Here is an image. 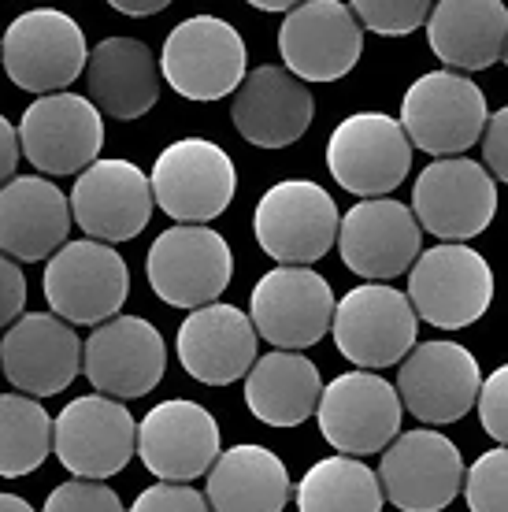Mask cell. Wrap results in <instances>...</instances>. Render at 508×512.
<instances>
[{
  "label": "cell",
  "mask_w": 508,
  "mask_h": 512,
  "mask_svg": "<svg viewBox=\"0 0 508 512\" xmlns=\"http://www.w3.org/2000/svg\"><path fill=\"white\" fill-rule=\"evenodd\" d=\"M319 390V368L305 353L271 349L267 357H256L245 375V405L267 427H301L316 416Z\"/></svg>",
  "instance_id": "cell-30"
},
{
  "label": "cell",
  "mask_w": 508,
  "mask_h": 512,
  "mask_svg": "<svg viewBox=\"0 0 508 512\" xmlns=\"http://www.w3.org/2000/svg\"><path fill=\"white\" fill-rule=\"evenodd\" d=\"M505 483H508V453L505 446H494L486 449L471 468H464L460 490H464V501H468L471 512H508Z\"/></svg>",
  "instance_id": "cell-33"
},
{
  "label": "cell",
  "mask_w": 508,
  "mask_h": 512,
  "mask_svg": "<svg viewBox=\"0 0 508 512\" xmlns=\"http://www.w3.org/2000/svg\"><path fill=\"white\" fill-rule=\"evenodd\" d=\"M4 75L26 93H60L86 71V34L67 12L34 8L15 15L4 30Z\"/></svg>",
  "instance_id": "cell-9"
},
{
  "label": "cell",
  "mask_w": 508,
  "mask_h": 512,
  "mask_svg": "<svg viewBox=\"0 0 508 512\" xmlns=\"http://www.w3.org/2000/svg\"><path fill=\"white\" fill-rule=\"evenodd\" d=\"M382 501L401 512H442L453 505L464 479V457L453 438L431 427H416L397 435L382 449L379 472Z\"/></svg>",
  "instance_id": "cell-13"
},
{
  "label": "cell",
  "mask_w": 508,
  "mask_h": 512,
  "mask_svg": "<svg viewBox=\"0 0 508 512\" xmlns=\"http://www.w3.org/2000/svg\"><path fill=\"white\" fill-rule=\"evenodd\" d=\"M486 93L457 71H431L420 75L401 97V130L408 145L420 153H431L434 160L468 153L479 145L486 127Z\"/></svg>",
  "instance_id": "cell-1"
},
{
  "label": "cell",
  "mask_w": 508,
  "mask_h": 512,
  "mask_svg": "<svg viewBox=\"0 0 508 512\" xmlns=\"http://www.w3.org/2000/svg\"><path fill=\"white\" fill-rule=\"evenodd\" d=\"M4 379L23 397H52L82 372V338L52 312H23L0 342Z\"/></svg>",
  "instance_id": "cell-23"
},
{
  "label": "cell",
  "mask_w": 508,
  "mask_h": 512,
  "mask_svg": "<svg viewBox=\"0 0 508 512\" xmlns=\"http://www.w3.org/2000/svg\"><path fill=\"white\" fill-rule=\"evenodd\" d=\"M416 312L408 297L390 282H364L342 301H334L331 334L345 360H353L356 372H379L412 353L416 346Z\"/></svg>",
  "instance_id": "cell-6"
},
{
  "label": "cell",
  "mask_w": 508,
  "mask_h": 512,
  "mask_svg": "<svg viewBox=\"0 0 508 512\" xmlns=\"http://www.w3.org/2000/svg\"><path fill=\"white\" fill-rule=\"evenodd\" d=\"M282 64L297 82H338L364 56V30L349 4L312 0L286 12L279 26Z\"/></svg>",
  "instance_id": "cell-19"
},
{
  "label": "cell",
  "mask_w": 508,
  "mask_h": 512,
  "mask_svg": "<svg viewBox=\"0 0 508 512\" xmlns=\"http://www.w3.org/2000/svg\"><path fill=\"white\" fill-rule=\"evenodd\" d=\"M112 8L119 15H134V19H145V15L167 12V0H112Z\"/></svg>",
  "instance_id": "cell-41"
},
{
  "label": "cell",
  "mask_w": 508,
  "mask_h": 512,
  "mask_svg": "<svg viewBox=\"0 0 508 512\" xmlns=\"http://www.w3.org/2000/svg\"><path fill=\"white\" fill-rule=\"evenodd\" d=\"M82 372L108 401L145 397L167 372L164 334L141 316H112L82 342Z\"/></svg>",
  "instance_id": "cell-17"
},
{
  "label": "cell",
  "mask_w": 508,
  "mask_h": 512,
  "mask_svg": "<svg viewBox=\"0 0 508 512\" xmlns=\"http://www.w3.org/2000/svg\"><path fill=\"white\" fill-rule=\"evenodd\" d=\"M15 167H19V138L12 123L0 116V186L15 179Z\"/></svg>",
  "instance_id": "cell-40"
},
{
  "label": "cell",
  "mask_w": 508,
  "mask_h": 512,
  "mask_svg": "<svg viewBox=\"0 0 508 512\" xmlns=\"http://www.w3.org/2000/svg\"><path fill=\"white\" fill-rule=\"evenodd\" d=\"M71 231V208L56 182L41 175H15L0 186V256L49 260Z\"/></svg>",
  "instance_id": "cell-26"
},
{
  "label": "cell",
  "mask_w": 508,
  "mask_h": 512,
  "mask_svg": "<svg viewBox=\"0 0 508 512\" xmlns=\"http://www.w3.org/2000/svg\"><path fill=\"white\" fill-rule=\"evenodd\" d=\"M290 494L293 483L282 457L256 442L219 449L204 487L212 512H282Z\"/></svg>",
  "instance_id": "cell-29"
},
{
  "label": "cell",
  "mask_w": 508,
  "mask_h": 512,
  "mask_svg": "<svg viewBox=\"0 0 508 512\" xmlns=\"http://www.w3.org/2000/svg\"><path fill=\"white\" fill-rule=\"evenodd\" d=\"M360 30L382 34V38H405L412 30H420L431 15L427 0H356L349 4Z\"/></svg>",
  "instance_id": "cell-34"
},
{
  "label": "cell",
  "mask_w": 508,
  "mask_h": 512,
  "mask_svg": "<svg viewBox=\"0 0 508 512\" xmlns=\"http://www.w3.org/2000/svg\"><path fill=\"white\" fill-rule=\"evenodd\" d=\"M156 67L167 86L186 101H219L242 86L249 49L245 38L219 15H190L164 38Z\"/></svg>",
  "instance_id": "cell-5"
},
{
  "label": "cell",
  "mask_w": 508,
  "mask_h": 512,
  "mask_svg": "<svg viewBox=\"0 0 508 512\" xmlns=\"http://www.w3.org/2000/svg\"><path fill=\"white\" fill-rule=\"evenodd\" d=\"M134 435L138 420L130 416L127 405L86 394L64 405V412L52 420V453L75 479L101 483L130 464Z\"/></svg>",
  "instance_id": "cell-18"
},
{
  "label": "cell",
  "mask_w": 508,
  "mask_h": 512,
  "mask_svg": "<svg viewBox=\"0 0 508 512\" xmlns=\"http://www.w3.org/2000/svg\"><path fill=\"white\" fill-rule=\"evenodd\" d=\"M149 190L160 212H167L175 223L204 227L230 208L238 190V171L216 141L182 138L156 156Z\"/></svg>",
  "instance_id": "cell-8"
},
{
  "label": "cell",
  "mask_w": 508,
  "mask_h": 512,
  "mask_svg": "<svg viewBox=\"0 0 508 512\" xmlns=\"http://www.w3.org/2000/svg\"><path fill=\"white\" fill-rule=\"evenodd\" d=\"M423 26L445 71H486L505 60L508 8L501 0H442L431 4Z\"/></svg>",
  "instance_id": "cell-28"
},
{
  "label": "cell",
  "mask_w": 508,
  "mask_h": 512,
  "mask_svg": "<svg viewBox=\"0 0 508 512\" xmlns=\"http://www.w3.org/2000/svg\"><path fill=\"white\" fill-rule=\"evenodd\" d=\"M334 316V290L312 268H275L253 286L249 297V323L256 338L271 342L282 353L323 342L331 331Z\"/></svg>",
  "instance_id": "cell-15"
},
{
  "label": "cell",
  "mask_w": 508,
  "mask_h": 512,
  "mask_svg": "<svg viewBox=\"0 0 508 512\" xmlns=\"http://www.w3.org/2000/svg\"><path fill=\"white\" fill-rule=\"evenodd\" d=\"M297 512H382L379 479L364 461L323 457L301 475L293 490Z\"/></svg>",
  "instance_id": "cell-31"
},
{
  "label": "cell",
  "mask_w": 508,
  "mask_h": 512,
  "mask_svg": "<svg viewBox=\"0 0 508 512\" xmlns=\"http://www.w3.org/2000/svg\"><path fill=\"white\" fill-rule=\"evenodd\" d=\"M420 242L423 231L416 216L394 197L356 201L338 219V238H334L345 268L368 282H390L397 275H408L420 256Z\"/></svg>",
  "instance_id": "cell-22"
},
{
  "label": "cell",
  "mask_w": 508,
  "mask_h": 512,
  "mask_svg": "<svg viewBox=\"0 0 508 512\" xmlns=\"http://www.w3.org/2000/svg\"><path fill=\"white\" fill-rule=\"evenodd\" d=\"M19 156H26L41 175H82L101 160L104 123L101 112L78 93L34 97L19 119Z\"/></svg>",
  "instance_id": "cell-14"
},
{
  "label": "cell",
  "mask_w": 508,
  "mask_h": 512,
  "mask_svg": "<svg viewBox=\"0 0 508 512\" xmlns=\"http://www.w3.org/2000/svg\"><path fill=\"white\" fill-rule=\"evenodd\" d=\"M408 305L416 320L438 331H460L486 316L494 301V271L471 245H434L408 268Z\"/></svg>",
  "instance_id": "cell-2"
},
{
  "label": "cell",
  "mask_w": 508,
  "mask_h": 512,
  "mask_svg": "<svg viewBox=\"0 0 508 512\" xmlns=\"http://www.w3.org/2000/svg\"><path fill=\"white\" fill-rule=\"evenodd\" d=\"M127 512H212L201 490L182 483H153L134 498Z\"/></svg>",
  "instance_id": "cell-37"
},
{
  "label": "cell",
  "mask_w": 508,
  "mask_h": 512,
  "mask_svg": "<svg viewBox=\"0 0 508 512\" xmlns=\"http://www.w3.org/2000/svg\"><path fill=\"white\" fill-rule=\"evenodd\" d=\"M0 512H38V509L26 498H19V494H4V490H0Z\"/></svg>",
  "instance_id": "cell-42"
},
{
  "label": "cell",
  "mask_w": 508,
  "mask_h": 512,
  "mask_svg": "<svg viewBox=\"0 0 508 512\" xmlns=\"http://www.w3.org/2000/svg\"><path fill=\"white\" fill-rule=\"evenodd\" d=\"M26 305V275L23 268L0 256V327H12L19 316H23Z\"/></svg>",
  "instance_id": "cell-39"
},
{
  "label": "cell",
  "mask_w": 508,
  "mask_h": 512,
  "mask_svg": "<svg viewBox=\"0 0 508 512\" xmlns=\"http://www.w3.org/2000/svg\"><path fill=\"white\" fill-rule=\"evenodd\" d=\"M130 294V268L123 253L101 242H64L45 268V301L67 327H101Z\"/></svg>",
  "instance_id": "cell-4"
},
{
  "label": "cell",
  "mask_w": 508,
  "mask_h": 512,
  "mask_svg": "<svg viewBox=\"0 0 508 512\" xmlns=\"http://www.w3.org/2000/svg\"><path fill=\"white\" fill-rule=\"evenodd\" d=\"M408 212L416 216L420 231L449 245H464L494 223L497 182L486 175L479 160H468V156L434 160L423 167L412 186Z\"/></svg>",
  "instance_id": "cell-12"
},
{
  "label": "cell",
  "mask_w": 508,
  "mask_h": 512,
  "mask_svg": "<svg viewBox=\"0 0 508 512\" xmlns=\"http://www.w3.org/2000/svg\"><path fill=\"white\" fill-rule=\"evenodd\" d=\"M182 372L204 386H230L249 375L256 360V331L249 316L234 305L193 308L175 338Z\"/></svg>",
  "instance_id": "cell-25"
},
{
  "label": "cell",
  "mask_w": 508,
  "mask_h": 512,
  "mask_svg": "<svg viewBox=\"0 0 508 512\" xmlns=\"http://www.w3.org/2000/svg\"><path fill=\"white\" fill-rule=\"evenodd\" d=\"M327 167L334 182L360 201L390 197L412 171V145L394 116L353 112L327 138Z\"/></svg>",
  "instance_id": "cell-10"
},
{
  "label": "cell",
  "mask_w": 508,
  "mask_h": 512,
  "mask_svg": "<svg viewBox=\"0 0 508 512\" xmlns=\"http://www.w3.org/2000/svg\"><path fill=\"white\" fill-rule=\"evenodd\" d=\"M253 8L256 12H293V4L290 0H253Z\"/></svg>",
  "instance_id": "cell-43"
},
{
  "label": "cell",
  "mask_w": 508,
  "mask_h": 512,
  "mask_svg": "<svg viewBox=\"0 0 508 512\" xmlns=\"http://www.w3.org/2000/svg\"><path fill=\"white\" fill-rule=\"evenodd\" d=\"M52 453V416L41 401L0 394V479L38 472Z\"/></svg>",
  "instance_id": "cell-32"
},
{
  "label": "cell",
  "mask_w": 508,
  "mask_h": 512,
  "mask_svg": "<svg viewBox=\"0 0 508 512\" xmlns=\"http://www.w3.org/2000/svg\"><path fill=\"white\" fill-rule=\"evenodd\" d=\"M505 134H508V108H497L486 116V127H483V171L490 175L494 182H505L508 179V149H505Z\"/></svg>",
  "instance_id": "cell-38"
},
{
  "label": "cell",
  "mask_w": 508,
  "mask_h": 512,
  "mask_svg": "<svg viewBox=\"0 0 508 512\" xmlns=\"http://www.w3.org/2000/svg\"><path fill=\"white\" fill-rule=\"evenodd\" d=\"M401 401L397 390L375 372H345L319 390V435L338 449V457L364 461L382 453L401 435Z\"/></svg>",
  "instance_id": "cell-11"
},
{
  "label": "cell",
  "mask_w": 508,
  "mask_h": 512,
  "mask_svg": "<svg viewBox=\"0 0 508 512\" xmlns=\"http://www.w3.org/2000/svg\"><path fill=\"white\" fill-rule=\"evenodd\" d=\"M230 119L256 149H286L301 141L316 119L312 90L279 64H264L242 78L230 93Z\"/></svg>",
  "instance_id": "cell-24"
},
{
  "label": "cell",
  "mask_w": 508,
  "mask_h": 512,
  "mask_svg": "<svg viewBox=\"0 0 508 512\" xmlns=\"http://www.w3.org/2000/svg\"><path fill=\"white\" fill-rule=\"evenodd\" d=\"M145 275L153 294L171 308H204L216 305L234 275V253L227 238L212 227L175 223L156 234L153 249L145 256Z\"/></svg>",
  "instance_id": "cell-7"
},
{
  "label": "cell",
  "mask_w": 508,
  "mask_h": 512,
  "mask_svg": "<svg viewBox=\"0 0 508 512\" xmlns=\"http://www.w3.org/2000/svg\"><path fill=\"white\" fill-rule=\"evenodd\" d=\"M483 386L479 360L471 357L468 346L460 342H420L412 346L397 364V401L420 423L445 427L460 423L475 409V397Z\"/></svg>",
  "instance_id": "cell-16"
},
{
  "label": "cell",
  "mask_w": 508,
  "mask_h": 512,
  "mask_svg": "<svg viewBox=\"0 0 508 512\" xmlns=\"http://www.w3.org/2000/svg\"><path fill=\"white\" fill-rule=\"evenodd\" d=\"M41 512H123V501L108 483L93 479H67L52 490Z\"/></svg>",
  "instance_id": "cell-35"
},
{
  "label": "cell",
  "mask_w": 508,
  "mask_h": 512,
  "mask_svg": "<svg viewBox=\"0 0 508 512\" xmlns=\"http://www.w3.org/2000/svg\"><path fill=\"white\" fill-rule=\"evenodd\" d=\"M219 423L216 416L186 397H171L149 409L138 423L134 453L160 483H182L208 475L212 461L219 457Z\"/></svg>",
  "instance_id": "cell-21"
},
{
  "label": "cell",
  "mask_w": 508,
  "mask_h": 512,
  "mask_svg": "<svg viewBox=\"0 0 508 512\" xmlns=\"http://www.w3.org/2000/svg\"><path fill=\"white\" fill-rule=\"evenodd\" d=\"M479 420H483V431L494 438V446H505L508 435V368H494L486 375L483 386H479Z\"/></svg>",
  "instance_id": "cell-36"
},
{
  "label": "cell",
  "mask_w": 508,
  "mask_h": 512,
  "mask_svg": "<svg viewBox=\"0 0 508 512\" xmlns=\"http://www.w3.org/2000/svg\"><path fill=\"white\" fill-rule=\"evenodd\" d=\"M67 208L89 242L115 249V242L138 238L153 219L149 175L134 160H97L75 179Z\"/></svg>",
  "instance_id": "cell-20"
},
{
  "label": "cell",
  "mask_w": 508,
  "mask_h": 512,
  "mask_svg": "<svg viewBox=\"0 0 508 512\" xmlns=\"http://www.w3.org/2000/svg\"><path fill=\"white\" fill-rule=\"evenodd\" d=\"M86 101L112 119H141L160 101V67L138 38H104L86 56Z\"/></svg>",
  "instance_id": "cell-27"
},
{
  "label": "cell",
  "mask_w": 508,
  "mask_h": 512,
  "mask_svg": "<svg viewBox=\"0 0 508 512\" xmlns=\"http://www.w3.org/2000/svg\"><path fill=\"white\" fill-rule=\"evenodd\" d=\"M338 219L342 212L319 182L282 179L256 201L253 234L279 268H308L331 253Z\"/></svg>",
  "instance_id": "cell-3"
}]
</instances>
